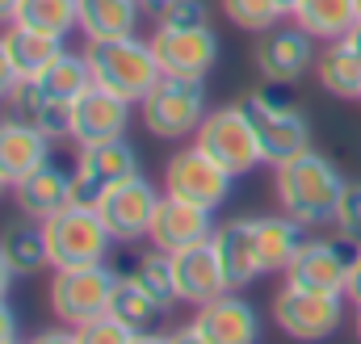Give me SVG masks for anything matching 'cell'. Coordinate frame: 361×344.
I'll use <instances>...</instances> for the list:
<instances>
[{"label":"cell","instance_id":"cell-1","mask_svg":"<svg viewBox=\"0 0 361 344\" xmlns=\"http://www.w3.org/2000/svg\"><path fill=\"white\" fill-rule=\"evenodd\" d=\"M345 185H349L345 168L315 147L302 152L298 160L273 168V193H277L281 210L294 214L298 223H307L311 231L336 223V206L345 197Z\"/></svg>","mask_w":361,"mask_h":344},{"label":"cell","instance_id":"cell-2","mask_svg":"<svg viewBox=\"0 0 361 344\" xmlns=\"http://www.w3.org/2000/svg\"><path fill=\"white\" fill-rule=\"evenodd\" d=\"M85 59H89L92 85L109 88L126 101H143L152 85L164 76L160 63H156V51H152V38H139V34H126V38H97L85 47Z\"/></svg>","mask_w":361,"mask_h":344},{"label":"cell","instance_id":"cell-3","mask_svg":"<svg viewBox=\"0 0 361 344\" xmlns=\"http://www.w3.org/2000/svg\"><path fill=\"white\" fill-rule=\"evenodd\" d=\"M206 113H210L206 80H189V76H160L152 92L139 101V122L147 126V135L164 143L193 139Z\"/></svg>","mask_w":361,"mask_h":344},{"label":"cell","instance_id":"cell-4","mask_svg":"<svg viewBox=\"0 0 361 344\" xmlns=\"http://www.w3.org/2000/svg\"><path fill=\"white\" fill-rule=\"evenodd\" d=\"M47 252L51 269H80V264H105L114 257V235L92 202H72L47 223Z\"/></svg>","mask_w":361,"mask_h":344},{"label":"cell","instance_id":"cell-5","mask_svg":"<svg viewBox=\"0 0 361 344\" xmlns=\"http://www.w3.org/2000/svg\"><path fill=\"white\" fill-rule=\"evenodd\" d=\"M193 147H202L214 164H223L231 176H248L257 164H265L261 139H257V126H252L244 101L210 109V113L202 118L197 135H193Z\"/></svg>","mask_w":361,"mask_h":344},{"label":"cell","instance_id":"cell-6","mask_svg":"<svg viewBox=\"0 0 361 344\" xmlns=\"http://www.w3.org/2000/svg\"><path fill=\"white\" fill-rule=\"evenodd\" d=\"M345 294H324V290H302V285H281L273 298V319L290 340L319 344L345 324Z\"/></svg>","mask_w":361,"mask_h":344},{"label":"cell","instance_id":"cell-7","mask_svg":"<svg viewBox=\"0 0 361 344\" xmlns=\"http://www.w3.org/2000/svg\"><path fill=\"white\" fill-rule=\"evenodd\" d=\"M114 285H118V269L109 260L105 264H80V269H55V277H51V311L68 328H80V324H89V319L109 311Z\"/></svg>","mask_w":361,"mask_h":344},{"label":"cell","instance_id":"cell-8","mask_svg":"<svg viewBox=\"0 0 361 344\" xmlns=\"http://www.w3.org/2000/svg\"><path fill=\"white\" fill-rule=\"evenodd\" d=\"M244 109L257 126V139H261V156L269 168H281L290 160H298L302 152H311V122L302 118L298 101L286 105V101H269L261 92H248L244 97Z\"/></svg>","mask_w":361,"mask_h":344},{"label":"cell","instance_id":"cell-9","mask_svg":"<svg viewBox=\"0 0 361 344\" xmlns=\"http://www.w3.org/2000/svg\"><path fill=\"white\" fill-rule=\"evenodd\" d=\"M219 34L214 25H156L152 30V51L164 76H189L206 80L219 63Z\"/></svg>","mask_w":361,"mask_h":344},{"label":"cell","instance_id":"cell-10","mask_svg":"<svg viewBox=\"0 0 361 344\" xmlns=\"http://www.w3.org/2000/svg\"><path fill=\"white\" fill-rule=\"evenodd\" d=\"M231 185H235V176L223 164H214L202 147H180L164 164V193L193 202V206H206V210H219L231 197Z\"/></svg>","mask_w":361,"mask_h":344},{"label":"cell","instance_id":"cell-11","mask_svg":"<svg viewBox=\"0 0 361 344\" xmlns=\"http://www.w3.org/2000/svg\"><path fill=\"white\" fill-rule=\"evenodd\" d=\"M160 197H164V193L139 172V176L114 185L109 193H101L92 206L101 210V219H105V227H109V235H114L118 244H139V240H147V231H152V219H156Z\"/></svg>","mask_w":361,"mask_h":344},{"label":"cell","instance_id":"cell-12","mask_svg":"<svg viewBox=\"0 0 361 344\" xmlns=\"http://www.w3.org/2000/svg\"><path fill=\"white\" fill-rule=\"evenodd\" d=\"M315 55L319 47L302 25H273L252 47V68L261 72V80L298 85L307 72H315Z\"/></svg>","mask_w":361,"mask_h":344},{"label":"cell","instance_id":"cell-13","mask_svg":"<svg viewBox=\"0 0 361 344\" xmlns=\"http://www.w3.org/2000/svg\"><path fill=\"white\" fill-rule=\"evenodd\" d=\"M76 202H97L101 193H109L114 185L139 176V152L122 139H105V143H89L76 152Z\"/></svg>","mask_w":361,"mask_h":344},{"label":"cell","instance_id":"cell-14","mask_svg":"<svg viewBox=\"0 0 361 344\" xmlns=\"http://www.w3.org/2000/svg\"><path fill=\"white\" fill-rule=\"evenodd\" d=\"M349 240H328V235H307L298 257L290 260L286 269V281L290 285H302V290H324V294H345V281H349V264L353 252L345 248Z\"/></svg>","mask_w":361,"mask_h":344},{"label":"cell","instance_id":"cell-15","mask_svg":"<svg viewBox=\"0 0 361 344\" xmlns=\"http://www.w3.org/2000/svg\"><path fill=\"white\" fill-rule=\"evenodd\" d=\"M130 113H135V101L101 85H89L72 105V143L89 147V143H105V139H122L130 126Z\"/></svg>","mask_w":361,"mask_h":344},{"label":"cell","instance_id":"cell-16","mask_svg":"<svg viewBox=\"0 0 361 344\" xmlns=\"http://www.w3.org/2000/svg\"><path fill=\"white\" fill-rule=\"evenodd\" d=\"M214 235V210H206V206H193V202H180V197H160V206H156V219H152V231H147V240H152V248H160V252H185V248H193V244H206Z\"/></svg>","mask_w":361,"mask_h":344},{"label":"cell","instance_id":"cell-17","mask_svg":"<svg viewBox=\"0 0 361 344\" xmlns=\"http://www.w3.org/2000/svg\"><path fill=\"white\" fill-rule=\"evenodd\" d=\"M189 324H193L210 344H257V336H261V315H257V307H252L248 298H240L235 290H227V294L202 302Z\"/></svg>","mask_w":361,"mask_h":344},{"label":"cell","instance_id":"cell-18","mask_svg":"<svg viewBox=\"0 0 361 344\" xmlns=\"http://www.w3.org/2000/svg\"><path fill=\"white\" fill-rule=\"evenodd\" d=\"M13 202H17V210H21L25 219L47 223L51 214H59L63 206L76 202V172H68L63 164H55V156H51L47 164H38L30 176H21V180L13 185Z\"/></svg>","mask_w":361,"mask_h":344},{"label":"cell","instance_id":"cell-19","mask_svg":"<svg viewBox=\"0 0 361 344\" xmlns=\"http://www.w3.org/2000/svg\"><path fill=\"white\" fill-rule=\"evenodd\" d=\"M51 147H55V139L42 135L38 126H30L25 118H4L0 122V176H4V185L13 189L21 176L47 164Z\"/></svg>","mask_w":361,"mask_h":344},{"label":"cell","instance_id":"cell-20","mask_svg":"<svg viewBox=\"0 0 361 344\" xmlns=\"http://www.w3.org/2000/svg\"><path fill=\"white\" fill-rule=\"evenodd\" d=\"M173 264H177L180 302H189V307H202V302H210V298H219V294L231 290L227 285V273H223V260L214 252V235L206 244H193V248L177 252Z\"/></svg>","mask_w":361,"mask_h":344},{"label":"cell","instance_id":"cell-21","mask_svg":"<svg viewBox=\"0 0 361 344\" xmlns=\"http://www.w3.org/2000/svg\"><path fill=\"white\" fill-rule=\"evenodd\" d=\"M214 252L223 260V273H227V285L231 290H244L248 281L265 277L261 273V257H257V231H252V219H227L214 227Z\"/></svg>","mask_w":361,"mask_h":344},{"label":"cell","instance_id":"cell-22","mask_svg":"<svg viewBox=\"0 0 361 344\" xmlns=\"http://www.w3.org/2000/svg\"><path fill=\"white\" fill-rule=\"evenodd\" d=\"M8 109H13V118H25L30 126H38L42 135H51L55 143L72 139V105L59 101V97H51V92H42L34 76L17 80V88L8 92Z\"/></svg>","mask_w":361,"mask_h":344},{"label":"cell","instance_id":"cell-23","mask_svg":"<svg viewBox=\"0 0 361 344\" xmlns=\"http://www.w3.org/2000/svg\"><path fill=\"white\" fill-rule=\"evenodd\" d=\"M252 231H257V257H261V273H286L290 260L298 257L302 240L311 235L307 223H298L294 214H265V219H252Z\"/></svg>","mask_w":361,"mask_h":344},{"label":"cell","instance_id":"cell-24","mask_svg":"<svg viewBox=\"0 0 361 344\" xmlns=\"http://www.w3.org/2000/svg\"><path fill=\"white\" fill-rule=\"evenodd\" d=\"M315 80L328 97L336 101H361V55L345 42H319V55H315Z\"/></svg>","mask_w":361,"mask_h":344},{"label":"cell","instance_id":"cell-25","mask_svg":"<svg viewBox=\"0 0 361 344\" xmlns=\"http://www.w3.org/2000/svg\"><path fill=\"white\" fill-rule=\"evenodd\" d=\"M76 17H80L85 42L126 38V34H139L143 0H76Z\"/></svg>","mask_w":361,"mask_h":344},{"label":"cell","instance_id":"cell-26","mask_svg":"<svg viewBox=\"0 0 361 344\" xmlns=\"http://www.w3.org/2000/svg\"><path fill=\"white\" fill-rule=\"evenodd\" d=\"M290 21L302 25L315 42H336L357 25V0H298Z\"/></svg>","mask_w":361,"mask_h":344},{"label":"cell","instance_id":"cell-27","mask_svg":"<svg viewBox=\"0 0 361 344\" xmlns=\"http://www.w3.org/2000/svg\"><path fill=\"white\" fill-rule=\"evenodd\" d=\"M0 248H4L8 264L17 269V277H34V273H42V269L51 264V252H47V227H42L38 219H25V214L0 231Z\"/></svg>","mask_w":361,"mask_h":344},{"label":"cell","instance_id":"cell-28","mask_svg":"<svg viewBox=\"0 0 361 344\" xmlns=\"http://www.w3.org/2000/svg\"><path fill=\"white\" fill-rule=\"evenodd\" d=\"M118 277H130L139 281L164 311L180 302L177 290V264H173V252H160V248H147V252H130V264L118 269Z\"/></svg>","mask_w":361,"mask_h":344},{"label":"cell","instance_id":"cell-29","mask_svg":"<svg viewBox=\"0 0 361 344\" xmlns=\"http://www.w3.org/2000/svg\"><path fill=\"white\" fill-rule=\"evenodd\" d=\"M4 42H8V55L21 76H42L68 51V38H51V34L25 30V25H4Z\"/></svg>","mask_w":361,"mask_h":344},{"label":"cell","instance_id":"cell-30","mask_svg":"<svg viewBox=\"0 0 361 344\" xmlns=\"http://www.w3.org/2000/svg\"><path fill=\"white\" fill-rule=\"evenodd\" d=\"M13 25L38 30V34H51V38H72L80 30L76 0H21Z\"/></svg>","mask_w":361,"mask_h":344},{"label":"cell","instance_id":"cell-31","mask_svg":"<svg viewBox=\"0 0 361 344\" xmlns=\"http://www.w3.org/2000/svg\"><path fill=\"white\" fill-rule=\"evenodd\" d=\"M109 315H114V319H122L130 332H152V324L164 315V307H160V302L139 285V281L118 277L114 298H109Z\"/></svg>","mask_w":361,"mask_h":344},{"label":"cell","instance_id":"cell-32","mask_svg":"<svg viewBox=\"0 0 361 344\" xmlns=\"http://www.w3.org/2000/svg\"><path fill=\"white\" fill-rule=\"evenodd\" d=\"M42 92H51V97H59V101H68V105H76V97L92 85V72H89V59H85V51L76 55V51H63L42 76H34Z\"/></svg>","mask_w":361,"mask_h":344},{"label":"cell","instance_id":"cell-33","mask_svg":"<svg viewBox=\"0 0 361 344\" xmlns=\"http://www.w3.org/2000/svg\"><path fill=\"white\" fill-rule=\"evenodd\" d=\"M219 8L227 13V21L235 30H248V34H265L273 25H281L286 8L277 0H219Z\"/></svg>","mask_w":361,"mask_h":344},{"label":"cell","instance_id":"cell-34","mask_svg":"<svg viewBox=\"0 0 361 344\" xmlns=\"http://www.w3.org/2000/svg\"><path fill=\"white\" fill-rule=\"evenodd\" d=\"M336 235L341 240H349L353 248H361V180H349L345 185V197H341V206H336Z\"/></svg>","mask_w":361,"mask_h":344},{"label":"cell","instance_id":"cell-35","mask_svg":"<svg viewBox=\"0 0 361 344\" xmlns=\"http://www.w3.org/2000/svg\"><path fill=\"white\" fill-rule=\"evenodd\" d=\"M76 336H80V344H130L135 332H130L122 319H114V315L105 311V315H97V319H89V324H80Z\"/></svg>","mask_w":361,"mask_h":344},{"label":"cell","instance_id":"cell-36","mask_svg":"<svg viewBox=\"0 0 361 344\" xmlns=\"http://www.w3.org/2000/svg\"><path fill=\"white\" fill-rule=\"evenodd\" d=\"M156 25H210V8L206 0H169L156 8Z\"/></svg>","mask_w":361,"mask_h":344},{"label":"cell","instance_id":"cell-37","mask_svg":"<svg viewBox=\"0 0 361 344\" xmlns=\"http://www.w3.org/2000/svg\"><path fill=\"white\" fill-rule=\"evenodd\" d=\"M21 80V72H17V63H13V55H8V42H4V34H0V101H8V92L17 88Z\"/></svg>","mask_w":361,"mask_h":344},{"label":"cell","instance_id":"cell-38","mask_svg":"<svg viewBox=\"0 0 361 344\" xmlns=\"http://www.w3.org/2000/svg\"><path fill=\"white\" fill-rule=\"evenodd\" d=\"M25 344H80V336H76V328H42L38 336H30Z\"/></svg>","mask_w":361,"mask_h":344},{"label":"cell","instance_id":"cell-39","mask_svg":"<svg viewBox=\"0 0 361 344\" xmlns=\"http://www.w3.org/2000/svg\"><path fill=\"white\" fill-rule=\"evenodd\" d=\"M345 298L361 307V248L353 252V264H349V281H345Z\"/></svg>","mask_w":361,"mask_h":344},{"label":"cell","instance_id":"cell-40","mask_svg":"<svg viewBox=\"0 0 361 344\" xmlns=\"http://www.w3.org/2000/svg\"><path fill=\"white\" fill-rule=\"evenodd\" d=\"M17 340V311L8 307V298H0V344Z\"/></svg>","mask_w":361,"mask_h":344},{"label":"cell","instance_id":"cell-41","mask_svg":"<svg viewBox=\"0 0 361 344\" xmlns=\"http://www.w3.org/2000/svg\"><path fill=\"white\" fill-rule=\"evenodd\" d=\"M169 344H210L193 324H185V328H177V332H169Z\"/></svg>","mask_w":361,"mask_h":344},{"label":"cell","instance_id":"cell-42","mask_svg":"<svg viewBox=\"0 0 361 344\" xmlns=\"http://www.w3.org/2000/svg\"><path fill=\"white\" fill-rule=\"evenodd\" d=\"M13 277H17V269L8 264L4 248H0V298H8V290H13Z\"/></svg>","mask_w":361,"mask_h":344},{"label":"cell","instance_id":"cell-43","mask_svg":"<svg viewBox=\"0 0 361 344\" xmlns=\"http://www.w3.org/2000/svg\"><path fill=\"white\" fill-rule=\"evenodd\" d=\"M17 4H21V0H0V25H13V17H17Z\"/></svg>","mask_w":361,"mask_h":344},{"label":"cell","instance_id":"cell-44","mask_svg":"<svg viewBox=\"0 0 361 344\" xmlns=\"http://www.w3.org/2000/svg\"><path fill=\"white\" fill-rule=\"evenodd\" d=\"M130 344H169V336H160V332H135Z\"/></svg>","mask_w":361,"mask_h":344},{"label":"cell","instance_id":"cell-45","mask_svg":"<svg viewBox=\"0 0 361 344\" xmlns=\"http://www.w3.org/2000/svg\"><path fill=\"white\" fill-rule=\"evenodd\" d=\"M345 42H349V47H353V51L361 55V21L353 25V30H349V34H345Z\"/></svg>","mask_w":361,"mask_h":344},{"label":"cell","instance_id":"cell-46","mask_svg":"<svg viewBox=\"0 0 361 344\" xmlns=\"http://www.w3.org/2000/svg\"><path fill=\"white\" fill-rule=\"evenodd\" d=\"M353 332H357V344H361V307L353 311Z\"/></svg>","mask_w":361,"mask_h":344},{"label":"cell","instance_id":"cell-47","mask_svg":"<svg viewBox=\"0 0 361 344\" xmlns=\"http://www.w3.org/2000/svg\"><path fill=\"white\" fill-rule=\"evenodd\" d=\"M277 4H281V8H286V17H290V8H294L298 0H277Z\"/></svg>","mask_w":361,"mask_h":344},{"label":"cell","instance_id":"cell-48","mask_svg":"<svg viewBox=\"0 0 361 344\" xmlns=\"http://www.w3.org/2000/svg\"><path fill=\"white\" fill-rule=\"evenodd\" d=\"M160 4H169V0H143V8H160Z\"/></svg>","mask_w":361,"mask_h":344},{"label":"cell","instance_id":"cell-49","mask_svg":"<svg viewBox=\"0 0 361 344\" xmlns=\"http://www.w3.org/2000/svg\"><path fill=\"white\" fill-rule=\"evenodd\" d=\"M4 189H8V185H4V176H0V193H4Z\"/></svg>","mask_w":361,"mask_h":344},{"label":"cell","instance_id":"cell-50","mask_svg":"<svg viewBox=\"0 0 361 344\" xmlns=\"http://www.w3.org/2000/svg\"><path fill=\"white\" fill-rule=\"evenodd\" d=\"M357 21H361V0H357Z\"/></svg>","mask_w":361,"mask_h":344},{"label":"cell","instance_id":"cell-51","mask_svg":"<svg viewBox=\"0 0 361 344\" xmlns=\"http://www.w3.org/2000/svg\"><path fill=\"white\" fill-rule=\"evenodd\" d=\"M8 344H17V340H8Z\"/></svg>","mask_w":361,"mask_h":344}]
</instances>
